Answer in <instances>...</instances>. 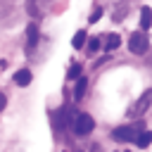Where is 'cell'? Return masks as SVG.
Listing matches in <instances>:
<instances>
[{
  "label": "cell",
  "instance_id": "6da1fadb",
  "mask_svg": "<svg viewBox=\"0 0 152 152\" xmlns=\"http://www.w3.org/2000/svg\"><path fill=\"white\" fill-rule=\"evenodd\" d=\"M140 131H142L140 124H133V126H119V128L112 131V138H114L116 142H135L138 135H140Z\"/></svg>",
  "mask_w": 152,
  "mask_h": 152
},
{
  "label": "cell",
  "instance_id": "7a4b0ae2",
  "mask_svg": "<svg viewBox=\"0 0 152 152\" xmlns=\"http://www.w3.org/2000/svg\"><path fill=\"white\" fill-rule=\"evenodd\" d=\"M150 104H152V88L145 90V93H142V95L128 107V116H131V119H140V116L150 109Z\"/></svg>",
  "mask_w": 152,
  "mask_h": 152
},
{
  "label": "cell",
  "instance_id": "3957f363",
  "mask_svg": "<svg viewBox=\"0 0 152 152\" xmlns=\"http://www.w3.org/2000/svg\"><path fill=\"white\" fill-rule=\"evenodd\" d=\"M128 50H131L133 55H145V52L150 50V38L145 36L142 28L135 31V33H131V38H128Z\"/></svg>",
  "mask_w": 152,
  "mask_h": 152
},
{
  "label": "cell",
  "instance_id": "277c9868",
  "mask_svg": "<svg viewBox=\"0 0 152 152\" xmlns=\"http://www.w3.org/2000/svg\"><path fill=\"white\" fill-rule=\"evenodd\" d=\"M74 133L76 135H88V133H93V128H95V121H93V116L90 114H86V112H81V114H76V119H74Z\"/></svg>",
  "mask_w": 152,
  "mask_h": 152
},
{
  "label": "cell",
  "instance_id": "5b68a950",
  "mask_svg": "<svg viewBox=\"0 0 152 152\" xmlns=\"http://www.w3.org/2000/svg\"><path fill=\"white\" fill-rule=\"evenodd\" d=\"M52 0H26V12L33 17V19H43L50 10Z\"/></svg>",
  "mask_w": 152,
  "mask_h": 152
},
{
  "label": "cell",
  "instance_id": "8992f818",
  "mask_svg": "<svg viewBox=\"0 0 152 152\" xmlns=\"http://www.w3.org/2000/svg\"><path fill=\"white\" fill-rule=\"evenodd\" d=\"M74 119H76V114H74V109H71V107H66V104H64V107H59V109L55 112V126H57L59 131H62V128H66L69 124L74 126Z\"/></svg>",
  "mask_w": 152,
  "mask_h": 152
},
{
  "label": "cell",
  "instance_id": "52a82bcc",
  "mask_svg": "<svg viewBox=\"0 0 152 152\" xmlns=\"http://www.w3.org/2000/svg\"><path fill=\"white\" fill-rule=\"evenodd\" d=\"M38 40H40L38 24H36V21H31V24L26 26V52H33V50H36V45H38Z\"/></svg>",
  "mask_w": 152,
  "mask_h": 152
},
{
  "label": "cell",
  "instance_id": "ba28073f",
  "mask_svg": "<svg viewBox=\"0 0 152 152\" xmlns=\"http://www.w3.org/2000/svg\"><path fill=\"white\" fill-rule=\"evenodd\" d=\"M31 78H33L31 69H19V71H14V83L21 86V88H26V86L31 83Z\"/></svg>",
  "mask_w": 152,
  "mask_h": 152
},
{
  "label": "cell",
  "instance_id": "9c48e42d",
  "mask_svg": "<svg viewBox=\"0 0 152 152\" xmlns=\"http://www.w3.org/2000/svg\"><path fill=\"white\" fill-rule=\"evenodd\" d=\"M86 88H88V78H86V76L76 78V86H74V100H76V102H78V100H83Z\"/></svg>",
  "mask_w": 152,
  "mask_h": 152
},
{
  "label": "cell",
  "instance_id": "30bf717a",
  "mask_svg": "<svg viewBox=\"0 0 152 152\" xmlns=\"http://www.w3.org/2000/svg\"><path fill=\"white\" fill-rule=\"evenodd\" d=\"M119 45H121V36H119V33H109V36H104V50H107V52L116 50Z\"/></svg>",
  "mask_w": 152,
  "mask_h": 152
},
{
  "label": "cell",
  "instance_id": "8fae6325",
  "mask_svg": "<svg viewBox=\"0 0 152 152\" xmlns=\"http://www.w3.org/2000/svg\"><path fill=\"white\" fill-rule=\"evenodd\" d=\"M152 26V10L145 5L142 10H140V28L145 31V28H150Z\"/></svg>",
  "mask_w": 152,
  "mask_h": 152
},
{
  "label": "cell",
  "instance_id": "7c38bea8",
  "mask_svg": "<svg viewBox=\"0 0 152 152\" xmlns=\"http://www.w3.org/2000/svg\"><path fill=\"white\" fill-rule=\"evenodd\" d=\"M86 40H88V36H86V31L81 28V31H76V33H74V40H71V45H74L76 50H81V48L86 45Z\"/></svg>",
  "mask_w": 152,
  "mask_h": 152
},
{
  "label": "cell",
  "instance_id": "4fadbf2b",
  "mask_svg": "<svg viewBox=\"0 0 152 152\" xmlns=\"http://www.w3.org/2000/svg\"><path fill=\"white\" fill-rule=\"evenodd\" d=\"M150 142H152V131H140L135 145H138V147H150Z\"/></svg>",
  "mask_w": 152,
  "mask_h": 152
},
{
  "label": "cell",
  "instance_id": "5bb4252c",
  "mask_svg": "<svg viewBox=\"0 0 152 152\" xmlns=\"http://www.w3.org/2000/svg\"><path fill=\"white\" fill-rule=\"evenodd\" d=\"M66 78H69V81L81 78V64H71V66H69V71H66Z\"/></svg>",
  "mask_w": 152,
  "mask_h": 152
},
{
  "label": "cell",
  "instance_id": "9a60e30c",
  "mask_svg": "<svg viewBox=\"0 0 152 152\" xmlns=\"http://www.w3.org/2000/svg\"><path fill=\"white\" fill-rule=\"evenodd\" d=\"M100 50V38H88V52H97Z\"/></svg>",
  "mask_w": 152,
  "mask_h": 152
},
{
  "label": "cell",
  "instance_id": "2e32d148",
  "mask_svg": "<svg viewBox=\"0 0 152 152\" xmlns=\"http://www.w3.org/2000/svg\"><path fill=\"white\" fill-rule=\"evenodd\" d=\"M100 17H102V7H95V10L90 12V19H88V21H90V24H95Z\"/></svg>",
  "mask_w": 152,
  "mask_h": 152
},
{
  "label": "cell",
  "instance_id": "e0dca14e",
  "mask_svg": "<svg viewBox=\"0 0 152 152\" xmlns=\"http://www.w3.org/2000/svg\"><path fill=\"white\" fill-rule=\"evenodd\" d=\"M5 107H7V95H5L2 90H0V112H2Z\"/></svg>",
  "mask_w": 152,
  "mask_h": 152
}]
</instances>
